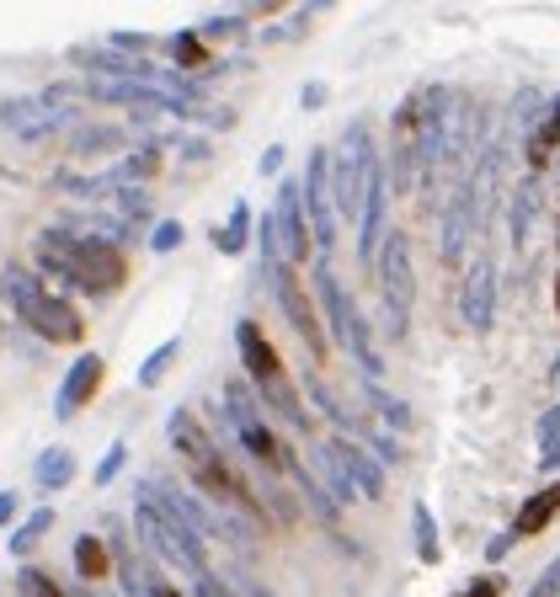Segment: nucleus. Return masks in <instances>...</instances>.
I'll use <instances>...</instances> for the list:
<instances>
[{
    "label": "nucleus",
    "mask_w": 560,
    "mask_h": 597,
    "mask_svg": "<svg viewBox=\"0 0 560 597\" xmlns=\"http://www.w3.org/2000/svg\"><path fill=\"white\" fill-rule=\"evenodd\" d=\"M38 268L54 283H70L81 294L107 298L128 283V256L113 240L96 235H70V230H43L38 235Z\"/></svg>",
    "instance_id": "nucleus-1"
},
{
    "label": "nucleus",
    "mask_w": 560,
    "mask_h": 597,
    "mask_svg": "<svg viewBox=\"0 0 560 597\" xmlns=\"http://www.w3.org/2000/svg\"><path fill=\"white\" fill-rule=\"evenodd\" d=\"M443 107H448V91L437 86L411 91L401 102V113H395V155L384 166L395 177V187H422L427 192L433 171L443 166Z\"/></svg>",
    "instance_id": "nucleus-2"
},
{
    "label": "nucleus",
    "mask_w": 560,
    "mask_h": 597,
    "mask_svg": "<svg viewBox=\"0 0 560 597\" xmlns=\"http://www.w3.org/2000/svg\"><path fill=\"white\" fill-rule=\"evenodd\" d=\"M134 528H139V538L156 549L166 566H177L182 576H203L209 566V549H203V534L187 523L182 512H177V502L166 496V485L160 480H145L139 485V496H134Z\"/></svg>",
    "instance_id": "nucleus-3"
},
{
    "label": "nucleus",
    "mask_w": 560,
    "mask_h": 597,
    "mask_svg": "<svg viewBox=\"0 0 560 597\" xmlns=\"http://www.w3.org/2000/svg\"><path fill=\"white\" fill-rule=\"evenodd\" d=\"M0 298L17 310V321L32 331V336H43V342H60V347H75L81 336H86V321H81V310L60 298L49 283H38L28 268H6L0 272Z\"/></svg>",
    "instance_id": "nucleus-4"
},
{
    "label": "nucleus",
    "mask_w": 560,
    "mask_h": 597,
    "mask_svg": "<svg viewBox=\"0 0 560 597\" xmlns=\"http://www.w3.org/2000/svg\"><path fill=\"white\" fill-rule=\"evenodd\" d=\"M256 240H262V272L273 277V294H278L283 315H288V326L299 331V342L310 347L315 363H326L331 342H326V326H320V310H315L310 289L299 283L294 262H283V245H278V224H273V213H267V219H256Z\"/></svg>",
    "instance_id": "nucleus-5"
},
{
    "label": "nucleus",
    "mask_w": 560,
    "mask_h": 597,
    "mask_svg": "<svg viewBox=\"0 0 560 597\" xmlns=\"http://www.w3.org/2000/svg\"><path fill=\"white\" fill-rule=\"evenodd\" d=\"M315 294H320V304H326V326H331V336L352 353V363L363 368V379H379V374H384V358H379V347H373L369 321H363V310L347 298V289L337 283V272L326 268V262L315 268Z\"/></svg>",
    "instance_id": "nucleus-6"
},
{
    "label": "nucleus",
    "mask_w": 560,
    "mask_h": 597,
    "mask_svg": "<svg viewBox=\"0 0 560 597\" xmlns=\"http://www.w3.org/2000/svg\"><path fill=\"white\" fill-rule=\"evenodd\" d=\"M373 272H379V294H384V331L405 342L411 336V304H416V268H411V245L401 230L384 235Z\"/></svg>",
    "instance_id": "nucleus-7"
},
{
    "label": "nucleus",
    "mask_w": 560,
    "mask_h": 597,
    "mask_svg": "<svg viewBox=\"0 0 560 597\" xmlns=\"http://www.w3.org/2000/svg\"><path fill=\"white\" fill-rule=\"evenodd\" d=\"M475 230H480V149L469 155L465 177H459L448 209H443V230H437V256H443V268H459V262H465V251L475 245Z\"/></svg>",
    "instance_id": "nucleus-8"
},
{
    "label": "nucleus",
    "mask_w": 560,
    "mask_h": 597,
    "mask_svg": "<svg viewBox=\"0 0 560 597\" xmlns=\"http://www.w3.org/2000/svg\"><path fill=\"white\" fill-rule=\"evenodd\" d=\"M369 123H352L342 134V149L331 160V198H337V219H352L358 224V209H363V181H369Z\"/></svg>",
    "instance_id": "nucleus-9"
},
{
    "label": "nucleus",
    "mask_w": 560,
    "mask_h": 597,
    "mask_svg": "<svg viewBox=\"0 0 560 597\" xmlns=\"http://www.w3.org/2000/svg\"><path fill=\"white\" fill-rule=\"evenodd\" d=\"M299 198L310 213V235L320 251L337 245V198H331V149H310V171L299 181Z\"/></svg>",
    "instance_id": "nucleus-10"
},
{
    "label": "nucleus",
    "mask_w": 560,
    "mask_h": 597,
    "mask_svg": "<svg viewBox=\"0 0 560 597\" xmlns=\"http://www.w3.org/2000/svg\"><path fill=\"white\" fill-rule=\"evenodd\" d=\"M459 321L469 331H492L497 321V262H492V251H480L465 272V289H459Z\"/></svg>",
    "instance_id": "nucleus-11"
},
{
    "label": "nucleus",
    "mask_w": 560,
    "mask_h": 597,
    "mask_svg": "<svg viewBox=\"0 0 560 597\" xmlns=\"http://www.w3.org/2000/svg\"><path fill=\"white\" fill-rule=\"evenodd\" d=\"M320 448H326V453L337 459V470L352 480L358 502H379V496H384V464H379V459H373V453L358 443V438H347V432H331V438H326Z\"/></svg>",
    "instance_id": "nucleus-12"
},
{
    "label": "nucleus",
    "mask_w": 560,
    "mask_h": 597,
    "mask_svg": "<svg viewBox=\"0 0 560 597\" xmlns=\"http://www.w3.org/2000/svg\"><path fill=\"white\" fill-rule=\"evenodd\" d=\"M102 374H107L102 353H81V358L70 363V374L60 379V395H54V417L60 421L81 417V411L96 400V389H102Z\"/></svg>",
    "instance_id": "nucleus-13"
},
{
    "label": "nucleus",
    "mask_w": 560,
    "mask_h": 597,
    "mask_svg": "<svg viewBox=\"0 0 560 597\" xmlns=\"http://www.w3.org/2000/svg\"><path fill=\"white\" fill-rule=\"evenodd\" d=\"M273 224H278V245L283 262H310V219H305V198H299V181H288L273 203Z\"/></svg>",
    "instance_id": "nucleus-14"
},
{
    "label": "nucleus",
    "mask_w": 560,
    "mask_h": 597,
    "mask_svg": "<svg viewBox=\"0 0 560 597\" xmlns=\"http://www.w3.org/2000/svg\"><path fill=\"white\" fill-rule=\"evenodd\" d=\"M0 123L22 139H43L64 123V113L54 96H11V102H0Z\"/></svg>",
    "instance_id": "nucleus-15"
},
{
    "label": "nucleus",
    "mask_w": 560,
    "mask_h": 597,
    "mask_svg": "<svg viewBox=\"0 0 560 597\" xmlns=\"http://www.w3.org/2000/svg\"><path fill=\"white\" fill-rule=\"evenodd\" d=\"M235 347H241V368H246L251 385H273V379H283L278 347L267 342V331L256 326V321H235Z\"/></svg>",
    "instance_id": "nucleus-16"
},
{
    "label": "nucleus",
    "mask_w": 560,
    "mask_h": 597,
    "mask_svg": "<svg viewBox=\"0 0 560 597\" xmlns=\"http://www.w3.org/2000/svg\"><path fill=\"white\" fill-rule=\"evenodd\" d=\"M166 438H171V448L182 453V464H198V459H209V453L219 448L214 432H209L203 421L192 417V411H182V406H177V411L166 417Z\"/></svg>",
    "instance_id": "nucleus-17"
},
{
    "label": "nucleus",
    "mask_w": 560,
    "mask_h": 597,
    "mask_svg": "<svg viewBox=\"0 0 560 597\" xmlns=\"http://www.w3.org/2000/svg\"><path fill=\"white\" fill-rule=\"evenodd\" d=\"M256 400L273 411V417H283L294 432H310V411H305V400H299V389L288 385V374L283 379H273V385H256Z\"/></svg>",
    "instance_id": "nucleus-18"
},
{
    "label": "nucleus",
    "mask_w": 560,
    "mask_h": 597,
    "mask_svg": "<svg viewBox=\"0 0 560 597\" xmlns=\"http://www.w3.org/2000/svg\"><path fill=\"white\" fill-rule=\"evenodd\" d=\"M556 512H560V480H556V485H545V491H533L529 502L518 507V517H513V534H518V538L545 534V528L556 523Z\"/></svg>",
    "instance_id": "nucleus-19"
},
{
    "label": "nucleus",
    "mask_w": 560,
    "mask_h": 597,
    "mask_svg": "<svg viewBox=\"0 0 560 597\" xmlns=\"http://www.w3.org/2000/svg\"><path fill=\"white\" fill-rule=\"evenodd\" d=\"M556 145H560V96L545 107V123L529 134V149H524V160H529V171L539 177L550 160H556Z\"/></svg>",
    "instance_id": "nucleus-20"
},
{
    "label": "nucleus",
    "mask_w": 560,
    "mask_h": 597,
    "mask_svg": "<svg viewBox=\"0 0 560 597\" xmlns=\"http://www.w3.org/2000/svg\"><path fill=\"white\" fill-rule=\"evenodd\" d=\"M70 561H75V576L92 587V582H102V576L113 570V549H107V538L81 534L75 538V549H70Z\"/></svg>",
    "instance_id": "nucleus-21"
},
{
    "label": "nucleus",
    "mask_w": 560,
    "mask_h": 597,
    "mask_svg": "<svg viewBox=\"0 0 560 597\" xmlns=\"http://www.w3.org/2000/svg\"><path fill=\"white\" fill-rule=\"evenodd\" d=\"M32 480H38V491H64L75 480V453L70 448H43L38 464H32Z\"/></svg>",
    "instance_id": "nucleus-22"
},
{
    "label": "nucleus",
    "mask_w": 560,
    "mask_h": 597,
    "mask_svg": "<svg viewBox=\"0 0 560 597\" xmlns=\"http://www.w3.org/2000/svg\"><path fill=\"white\" fill-rule=\"evenodd\" d=\"M363 400L373 406V417L384 421V427H395V432H405V427H411V406H405L401 395H390V389L379 385V379H363Z\"/></svg>",
    "instance_id": "nucleus-23"
},
{
    "label": "nucleus",
    "mask_w": 560,
    "mask_h": 597,
    "mask_svg": "<svg viewBox=\"0 0 560 597\" xmlns=\"http://www.w3.org/2000/svg\"><path fill=\"white\" fill-rule=\"evenodd\" d=\"M49 528H54V507H38L32 517H22V523L11 528V538H6V549H11L17 561H28L32 549L43 544V534H49Z\"/></svg>",
    "instance_id": "nucleus-24"
},
{
    "label": "nucleus",
    "mask_w": 560,
    "mask_h": 597,
    "mask_svg": "<svg viewBox=\"0 0 560 597\" xmlns=\"http://www.w3.org/2000/svg\"><path fill=\"white\" fill-rule=\"evenodd\" d=\"M411 528H416V561L422 566H437L443 561V544H437V523H433V507L427 502L411 507Z\"/></svg>",
    "instance_id": "nucleus-25"
},
{
    "label": "nucleus",
    "mask_w": 560,
    "mask_h": 597,
    "mask_svg": "<svg viewBox=\"0 0 560 597\" xmlns=\"http://www.w3.org/2000/svg\"><path fill=\"white\" fill-rule=\"evenodd\" d=\"M177 353H182V336H171V342H160L150 358L139 363V389H156L160 379H166V368L177 363Z\"/></svg>",
    "instance_id": "nucleus-26"
},
{
    "label": "nucleus",
    "mask_w": 560,
    "mask_h": 597,
    "mask_svg": "<svg viewBox=\"0 0 560 597\" xmlns=\"http://www.w3.org/2000/svg\"><path fill=\"white\" fill-rule=\"evenodd\" d=\"M539 470H560V406L539 417Z\"/></svg>",
    "instance_id": "nucleus-27"
},
{
    "label": "nucleus",
    "mask_w": 560,
    "mask_h": 597,
    "mask_svg": "<svg viewBox=\"0 0 560 597\" xmlns=\"http://www.w3.org/2000/svg\"><path fill=\"white\" fill-rule=\"evenodd\" d=\"M358 438L369 443V453L379 459V464H401L405 459V448L395 443V432H384V427H373L369 417H363V427H358Z\"/></svg>",
    "instance_id": "nucleus-28"
},
{
    "label": "nucleus",
    "mask_w": 560,
    "mask_h": 597,
    "mask_svg": "<svg viewBox=\"0 0 560 597\" xmlns=\"http://www.w3.org/2000/svg\"><path fill=\"white\" fill-rule=\"evenodd\" d=\"M118 145H124V128H96V123H86V128L70 139L75 155H102V149H118Z\"/></svg>",
    "instance_id": "nucleus-29"
},
{
    "label": "nucleus",
    "mask_w": 560,
    "mask_h": 597,
    "mask_svg": "<svg viewBox=\"0 0 560 597\" xmlns=\"http://www.w3.org/2000/svg\"><path fill=\"white\" fill-rule=\"evenodd\" d=\"M246 235H251V209L241 203V209L230 213V224H224L214 240H219V251H224V256H235V251H246Z\"/></svg>",
    "instance_id": "nucleus-30"
},
{
    "label": "nucleus",
    "mask_w": 560,
    "mask_h": 597,
    "mask_svg": "<svg viewBox=\"0 0 560 597\" xmlns=\"http://www.w3.org/2000/svg\"><path fill=\"white\" fill-rule=\"evenodd\" d=\"M171 54H177V64H187V70L209 64V49H203V38H198V32H177V38H171Z\"/></svg>",
    "instance_id": "nucleus-31"
},
{
    "label": "nucleus",
    "mask_w": 560,
    "mask_h": 597,
    "mask_svg": "<svg viewBox=\"0 0 560 597\" xmlns=\"http://www.w3.org/2000/svg\"><path fill=\"white\" fill-rule=\"evenodd\" d=\"M529 219H533V181L518 187V198H513V240H518V245L529 240Z\"/></svg>",
    "instance_id": "nucleus-32"
},
{
    "label": "nucleus",
    "mask_w": 560,
    "mask_h": 597,
    "mask_svg": "<svg viewBox=\"0 0 560 597\" xmlns=\"http://www.w3.org/2000/svg\"><path fill=\"white\" fill-rule=\"evenodd\" d=\"M124 464H128V443H113L102 453V464H96V485H113V480L124 475Z\"/></svg>",
    "instance_id": "nucleus-33"
},
{
    "label": "nucleus",
    "mask_w": 560,
    "mask_h": 597,
    "mask_svg": "<svg viewBox=\"0 0 560 597\" xmlns=\"http://www.w3.org/2000/svg\"><path fill=\"white\" fill-rule=\"evenodd\" d=\"M192 597H241V587H235L230 576H214V570H203V576L192 582Z\"/></svg>",
    "instance_id": "nucleus-34"
},
{
    "label": "nucleus",
    "mask_w": 560,
    "mask_h": 597,
    "mask_svg": "<svg viewBox=\"0 0 560 597\" xmlns=\"http://www.w3.org/2000/svg\"><path fill=\"white\" fill-rule=\"evenodd\" d=\"M182 240H187L182 219H166V224H156V235H150V251H177Z\"/></svg>",
    "instance_id": "nucleus-35"
},
{
    "label": "nucleus",
    "mask_w": 560,
    "mask_h": 597,
    "mask_svg": "<svg viewBox=\"0 0 560 597\" xmlns=\"http://www.w3.org/2000/svg\"><path fill=\"white\" fill-rule=\"evenodd\" d=\"M529 597H560V555L545 570H539V582L529 587Z\"/></svg>",
    "instance_id": "nucleus-36"
},
{
    "label": "nucleus",
    "mask_w": 560,
    "mask_h": 597,
    "mask_svg": "<svg viewBox=\"0 0 560 597\" xmlns=\"http://www.w3.org/2000/svg\"><path fill=\"white\" fill-rule=\"evenodd\" d=\"M22 517V496L17 491H0V528H11Z\"/></svg>",
    "instance_id": "nucleus-37"
},
{
    "label": "nucleus",
    "mask_w": 560,
    "mask_h": 597,
    "mask_svg": "<svg viewBox=\"0 0 560 597\" xmlns=\"http://www.w3.org/2000/svg\"><path fill=\"white\" fill-rule=\"evenodd\" d=\"M230 582H235V587H241V597H278V593H273V587H262V582H256V576H246V570H235V576H230Z\"/></svg>",
    "instance_id": "nucleus-38"
},
{
    "label": "nucleus",
    "mask_w": 560,
    "mask_h": 597,
    "mask_svg": "<svg viewBox=\"0 0 560 597\" xmlns=\"http://www.w3.org/2000/svg\"><path fill=\"white\" fill-rule=\"evenodd\" d=\"M497 593H501L497 576H475V582H469V587H465L459 597H497Z\"/></svg>",
    "instance_id": "nucleus-39"
},
{
    "label": "nucleus",
    "mask_w": 560,
    "mask_h": 597,
    "mask_svg": "<svg viewBox=\"0 0 560 597\" xmlns=\"http://www.w3.org/2000/svg\"><path fill=\"white\" fill-rule=\"evenodd\" d=\"M513 544H518V534H513V528H507V534H497V538H492V544H486V561L497 566V561H501V555H507V549H513Z\"/></svg>",
    "instance_id": "nucleus-40"
},
{
    "label": "nucleus",
    "mask_w": 560,
    "mask_h": 597,
    "mask_svg": "<svg viewBox=\"0 0 560 597\" xmlns=\"http://www.w3.org/2000/svg\"><path fill=\"white\" fill-rule=\"evenodd\" d=\"M283 0H241V17H273Z\"/></svg>",
    "instance_id": "nucleus-41"
},
{
    "label": "nucleus",
    "mask_w": 560,
    "mask_h": 597,
    "mask_svg": "<svg viewBox=\"0 0 560 597\" xmlns=\"http://www.w3.org/2000/svg\"><path fill=\"white\" fill-rule=\"evenodd\" d=\"M278 166H283V145H273L267 155H262V160H256V171H262V177H273Z\"/></svg>",
    "instance_id": "nucleus-42"
},
{
    "label": "nucleus",
    "mask_w": 560,
    "mask_h": 597,
    "mask_svg": "<svg viewBox=\"0 0 560 597\" xmlns=\"http://www.w3.org/2000/svg\"><path fill=\"white\" fill-rule=\"evenodd\" d=\"M150 597H182V587H171V582H150Z\"/></svg>",
    "instance_id": "nucleus-43"
},
{
    "label": "nucleus",
    "mask_w": 560,
    "mask_h": 597,
    "mask_svg": "<svg viewBox=\"0 0 560 597\" xmlns=\"http://www.w3.org/2000/svg\"><path fill=\"white\" fill-rule=\"evenodd\" d=\"M0 347H6V321H0Z\"/></svg>",
    "instance_id": "nucleus-44"
},
{
    "label": "nucleus",
    "mask_w": 560,
    "mask_h": 597,
    "mask_svg": "<svg viewBox=\"0 0 560 597\" xmlns=\"http://www.w3.org/2000/svg\"><path fill=\"white\" fill-rule=\"evenodd\" d=\"M556 310H560V277H556Z\"/></svg>",
    "instance_id": "nucleus-45"
}]
</instances>
